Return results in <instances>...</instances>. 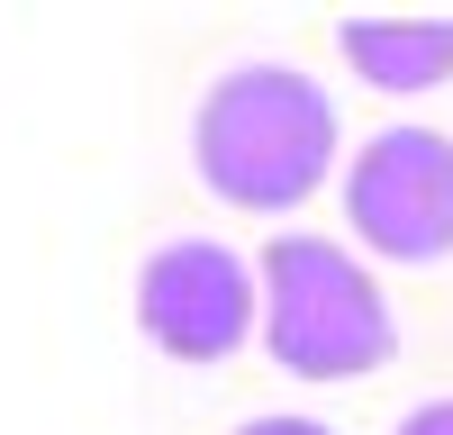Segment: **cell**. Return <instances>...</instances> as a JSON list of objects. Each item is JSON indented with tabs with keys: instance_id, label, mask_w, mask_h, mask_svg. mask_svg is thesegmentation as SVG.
Wrapping results in <instances>:
<instances>
[{
	"instance_id": "cell-1",
	"label": "cell",
	"mask_w": 453,
	"mask_h": 435,
	"mask_svg": "<svg viewBox=\"0 0 453 435\" xmlns=\"http://www.w3.org/2000/svg\"><path fill=\"white\" fill-rule=\"evenodd\" d=\"M191 164L226 209H299L335 172V100L290 64H236L191 118Z\"/></svg>"
},
{
	"instance_id": "cell-5",
	"label": "cell",
	"mask_w": 453,
	"mask_h": 435,
	"mask_svg": "<svg viewBox=\"0 0 453 435\" xmlns=\"http://www.w3.org/2000/svg\"><path fill=\"white\" fill-rule=\"evenodd\" d=\"M335 46H345V64L363 72L372 91H435L453 72V10L418 19V10H372V19H345L335 27Z\"/></svg>"
},
{
	"instance_id": "cell-6",
	"label": "cell",
	"mask_w": 453,
	"mask_h": 435,
	"mask_svg": "<svg viewBox=\"0 0 453 435\" xmlns=\"http://www.w3.org/2000/svg\"><path fill=\"white\" fill-rule=\"evenodd\" d=\"M399 435H453V399H426V408H408Z\"/></svg>"
},
{
	"instance_id": "cell-2",
	"label": "cell",
	"mask_w": 453,
	"mask_h": 435,
	"mask_svg": "<svg viewBox=\"0 0 453 435\" xmlns=\"http://www.w3.org/2000/svg\"><path fill=\"white\" fill-rule=\"evenodd\" d=\"M254 290H263V345L299 381H363L399 354L381 281L326 236H273L254 263Z\"/></svg>"
},
{
	"instance_id": "cell-3",
	"label": "cell",
	"mask_w": 453,
	"mask_h": 435,
	"mask_svg": "<svg viewBox=\"0 0 453 435\" xmlns=\"http://www.w3.org/2000/svg\"><path fill=\"white\" fill-rule=\"evenodd\" d=\"M345 218L390 263H444L453 254V136L381 127L345 164Z\"/></svg>"
},
{
	"instance_id": "cell-7",
	"label": "cell",
	"mask_w": 453,
	"mask_h": 435,
	"mask_svg": "<svg viewBox=\"0 0 453 435\" xmlns=\"http://www.w3.org/2000/svg\"><path fill=\"white\" fill-rule=\"evenodd\" d=\"M236 435H335V426H318V417H254V426H236Z\"/></svg>"
},
{
	"instance_id": "cell-4",
	"label": "cell",
	"mask_w": 453,
	"mask_h": 435,
	"mask_svg": "<svg viewBox=\"0 0 453 435\" xmlns=\"http://www.w3.org/2000/svg\"><path fill=\"white\" fill-rule=\"evenodd\" d=\"M136 326L155 336L173 362H226L254 326H263V290L226 245L181 236L136 272Z\"/></svg>"
}]
</instances>
